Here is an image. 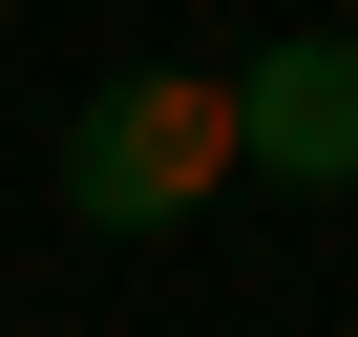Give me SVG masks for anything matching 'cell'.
Listing matches in <instances>:
<instances>
[{"label":"cell","instance_id":"obj_1","mask_svg":"<svg viewBox=\"0 0 358 337\" xmlns=\"http://www.w3.org/2000/svg\"><path fill=\"white\" fill-rule=\"evenodd\" d=\"M232 168H253V148H232V85H211V64H106L85 127H64V211H85V232H190Z\"/></svg>","mask_w":358,"mask_h":337},{"label":"cell","instance_id":"obj_2","mask_svg":"<svg viewBox=\"0 0 358 337\" xmlns=\"http://www.w3.org/2000/svg\"><path fill=\"white\" fill-rule=\"evenodd\" d=\"M232 148H253V190H358V43L295 22L232 64Z\"/></svg>","mask_w":358,"mask_h":337}]
</instances>
